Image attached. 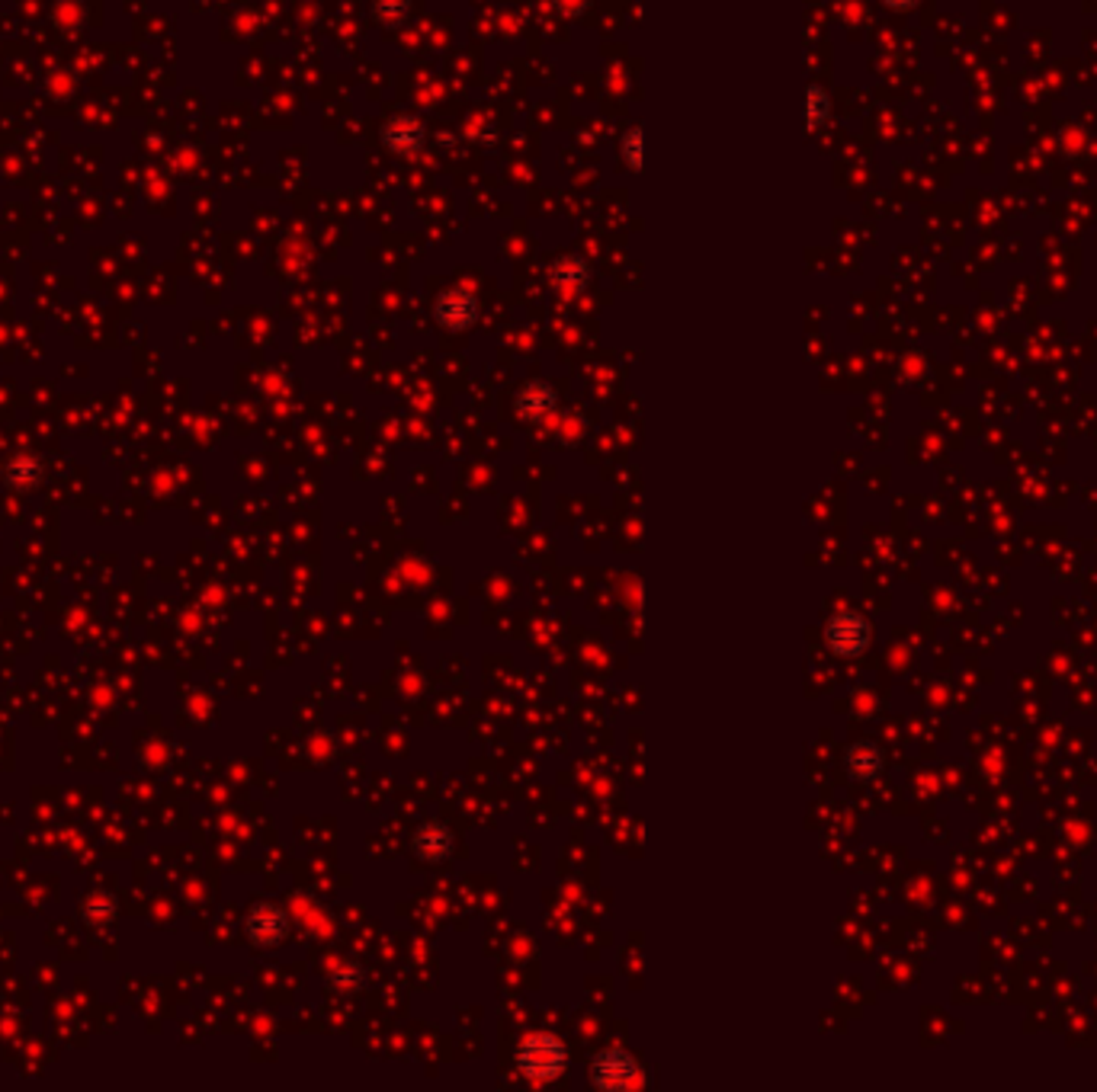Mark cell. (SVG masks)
I'll use <instances>...</instances> for the list:
<instances>
[{"label": "cell", "mask_w": 1097, "mask_h": 1092, "mask_svg": "<svg viewBox=\"0 0 1097 1092\" xmlns=\"http://www.w3.org/2000/svg\"><path fill=\"white\" fill-rule=\"evenodd\" d=\"M548 279H553L556 292L562 295H581L590 285V263L578 254H565L553 266H548Z\"/></svg>", "instance_id": "6"}, {"label": "cell", "mask_w": 1097, "mask_h": 1092, "mask_svg": "<svg viewBox=\"0 0 1097 1092\" xmlns=\"http://www.w3.org/2000/svg\"><path fill=\"white\" fill-rule=\"evenodd\" d=\"M828 119H831V96H828L825 87L813 84L805 90V126H808V132L822 129Z\"/></svg>", "instance_id": "11"}, {"label": "cell", "mask_w": 1097, "mask_h": 1092, "mask_svg": "<svg viewBox=\"0 0 1097 1092\" xmlns=\"http://www.w3.org/2000/svg\"><path fill=\"white\" fill-rule=\"evenodd\" d=\"M825 641L838 657H861L873 641V628L864 616L857 612H838L831 616L825 625Z\"/></svg>", "instance_id": "2"}, {"label": "cell", "mask_w": 1097, "mask_h": 1092, "mask_svg": "<svg viewBox=\"0 0 1097 1092\" xmlns=\"http://www.w3.org/2000/svg\"><path fill=\"white\" fill-rule=\"evenodd\" d=\"M379 141H383V148L392 151V154L414 157L424 148L427 132H424V126L418 123L414 116H395L383 126V132H379Z\"/></svg>", "instance_id": "5"}, {"label": "cell", "mask_w": 1097, "mask_h": 1092, "mask_svg": "<svg viewBox=\"0 0 1097 1092\" xmlns=\"http://www.w3.org/2000/svg\"><path fill=\"white\" fill-rule=\"evenodd\" d=\"M619 154H623V161L629 164V170H639V167H642V154H646V135H642L639 126L626 129V135L619 138Z\"/></svg>", "instance_id": "13"}, {"label": "cell", "mask_w": 1097, "mask_h": 1092, "mask_svg": "<svg viewBox=\"0 0 1097 1092\" xmlns=\"http://www.w3.org/2000/svg\"><path fill=\"white\" fill-rule=\"evenodd\" d=\"M882 4L889 10H912V7H918V0H882Z\"/></svg>", "instance_id": "16"}, {"label": "cell", "mask_w": 1097, "mask_h": 1092, "mask_svg": "<svg viewBox=\"0 0 1097 1092\" xmlns=\"http://www.w3.org/2000/svg\"><path fill=\"white\" fill-rule=\"evenodd\" d=\"M565 1045L548 1032H536L530 1038H523V1045L517 1048V1066L520 1074H527L530 1080H553L565 1071Z\"/></svg>", "instance_id": "1"}, {"label": "cell", "mask_w": 1097, "mask_h": 1092, "mask_svg": "<svg viewBox=\"0 0 1097 1092\" xmlns=\"http://www.w3.org/2000/svg\"><path fill=\"white\" fill-rule=\"evenodd\" d=\"M590 1080L594 1086H604V1089H623V1086H632L639 1080V1063L632 1054L619 1051V1048H610L604 1051L601 1057H594L590 1063Z\"/></svg>", "instance_id": "4"}, {"label": "cell", "mask_w": 1097, "mask_h": 1092, "mask_svg": "<svg viewBox=\"0 0 1097 1092\" xmlns=\"http://www.w3.org/2000/svg\"><path fill=\"white\" fill-rule=\"evenodd\" d=\"M414 846H418V853H421L424 859H440V856L449 853L452 836H449L446 827H440V823H427V827H421Z\"/></svg>", "instance_id": "10"}, {"label": "cell", "mask_w": 1097, "mask_h": 1092, "mask_svg": "<svg viewBox=\"0 0 1097 1092\" xmlns=\"http://www.w3.org/2000/svg\"><path fill=\"white\" fill-rule=\"evenodd\" d=\"M434 318L440 327H446L452 333H463L479 321V299H475L472 288H466V285L446 288V292H440L434 302Z\"/></svg>", "instance_id": "3"}, {"label": "cell", "mask_w": 1097, "mask_h": 1092, "mask_svg": "<svg viewBox=\"0 0 1097 1092\" xmlns=\"http://www.w3.org/2000/svg\"><path fill=\"white\" fill-rule=\"evenodd\" d=\"M517 407H520V414H523V417L539 420V417H545L548 410L556 407V392H553V388H548V384H542V381H533V384H527V388H523V392H520Z\"/></svg>", "instance_id": "8"}, {"label": "cell", "mask_w": 1097, "mask_h": 1092, "mask_svg": "<svg viewBox=\"0 0 1097 1092\" xmlns=\"http://www.w3.org/2000/svg\"><path fill=\"white\" fill-rule=\"evenodd\" d=\"M844 766H847V775L857 782H873L882 775V769H886V760H882V749L870 740H857L847 746L844 754Z\"/></svg>", "instance_id": "7"}, {"label": "cell", "mask_w": 1097, "mask_h": 1092, "mask_svg": "<svg viewBox=\"0 0 1097 1092\" xmlns=\"http://www.w3.org/2000/svg\"><path fill=\"white\" fill-rule=\"evenodd\" d=\"M411 16V0H376L372 19L386 30H401Z\"/></svg>", "instance_id": "12"}, {"label": "cell", "mask_w": 1097, "mask_h": 1092, "mask_svg": "<svg viewBox=\"0 0 1097 1092\" xmlns=\"http://www.w3.org/2000/svg\"><path fill=\"white\" fill-rule=\"evenodd\" d=\"M251 932L257 942H276L282 939L286 932V913L276 910V907H260L254 916H251Z\"/></svg>", "instance_id": "9"}, {"label": "cell", "mask_w": 1097, "mask_h": 1092, "mask_svg": "<svg viewBox=\"0 0 1097 1092\" xmlns=\"http://www.w3.org/2000/svg\"><path fill=\"white\" fill-rule=\"evenodd\" d=\"M360 984H363V970L360 967L338 970V974L331 977V987H344V990H360Z\"/></svg>", "instance_id": "14"}, {"label": "cell", "mask_w": 1097, "mask_h": 1092, "mask_svg": "<svg viewBox=\"0 0 1097 1092\" xmlns=\"http://www.w3.org/2000/svg\"><path fill=\"white\" fill-rule=\"evenodd\" d=\"M590 7V0H553V10L562 16H581Z\"/></svg>", "instance_id": "15"}]
</instances>
